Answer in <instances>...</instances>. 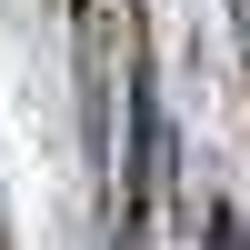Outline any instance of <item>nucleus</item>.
I'll list each match as a JSON object with an SVG mask.
<instances>
[{"mask_svg":"<svg viewBox=\"0 0 250 250\" xmlns=\"http://www.w3.org/2000/svg\"><path fill=\"white\" fill-rule=\"evenodd\" d=\"M210 250H240V220H230V200L210 210Z\"/></svg>","mask_w":250,"mask_h":250,"instance_id":"1","label":"nucleus"}]
</instances>
